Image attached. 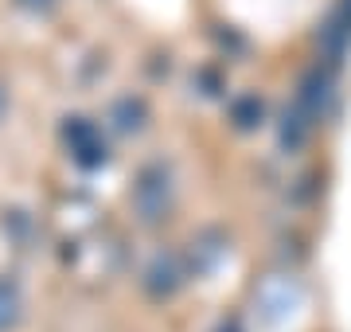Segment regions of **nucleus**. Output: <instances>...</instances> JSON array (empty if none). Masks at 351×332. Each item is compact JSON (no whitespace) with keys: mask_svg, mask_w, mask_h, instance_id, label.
<instances>
[{"mask_svg":"<svg viewBox=\"0 0 351 332\" xmlns=\"http://www.w3.org/2000/svg\"><path fill=\"white\" fill-rule=\"evenodd\" d=\"M0 110H4V90H0Z\"/></svg>","mask_w":351,"mask_h":332,"instance_id":"nucleus-3","label":"nucleus"},{"mask_svg":"<svg viewBox=\"0 0 351 332\" xmlns=\"http://www.w3.org/2000/svg\"><path fill=\"white\" fill-rule=\"evenodd\" d=\"M66 137L75 141L78 161H86V165H98L101 156H106V145L94 137V126H90V121H75V126L66 129Z\"/></svg>","mask_w":351,"mask_h":332,"instance_id":"nucleus-1","label":"nucleus"},{"mask_svg":"<svg viewBox=\"0 0 351 332\" xmlns=\"http://www.w3.org/2000/svg\"><path fill=\"white\" fill-rule=\"evenodd\" d=\"M20 8H27V12H51L55 8V0H16Z\"/></svg>","mask_w":351,"mask_h":332,"instance_id":"nucleus-2","label":"nucleus"}]
</instances>
